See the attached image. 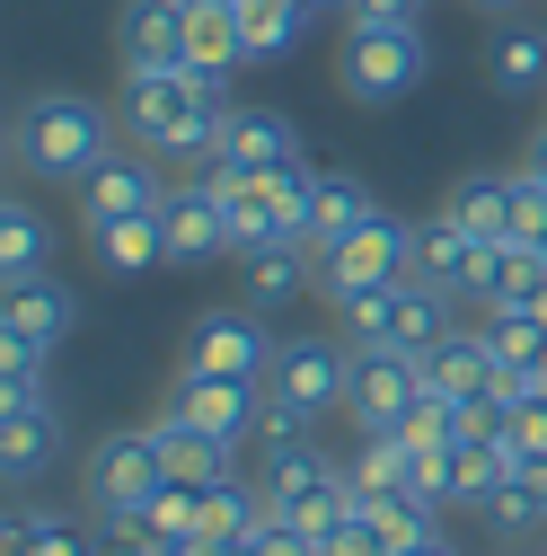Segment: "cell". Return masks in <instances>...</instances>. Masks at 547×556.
Masks as SVG:
<instances>
[{"instance_id":"obj_31","label":"cell","mask_w":547,"mask_h":556,"mask_svg":"<svg viewBox=\"0 0 547 556\" xmlns=\"http://www.w3.org/2000/svg\"><path fill=\"white\" fill-rule=\"evenodd\" d=\"M230 10H239V36H247V62H283L309 36V10H283V0H230Z\"/></svg>"},{"instance_id":"obj_43","label":"cell","mask_w":547,"mask_h":556,"mask_svg":"<svg viewBox=\"0 0 547 556\" xmlns=\"http://www.w3.org/2000/svg\"><path fill=\"white\" fill-rule=\"evenodd\" d=\"M318 10H354V0H318Z\"/></svg>"},{"instance_id":"obj_6","label":"cell","mask_w":547,"mask_h":556,"mask_svg":"<svg viewBox=\"0 0 547 556\" xmlns=\"http://www.w3.org/2000/svg\"><path fill=\"white\" fill-rule=\"evenodd\" d=\"M265 397L301 406L309 425H318V415H335V406L354 397V354H345V336H283V344H274V371H265Z\"/></svg>"},{"instance_id":"obj_25","label":"cell","mask_w":547,"mask_h":556,"mask_svg":"<svg viewBox=\"0 0 547 556\" xmlns=\"http://www.w3.org/2000/svg\"><path fill=\"white\" fill-rule=\"evenodd\" d=\"M89 256H98L106 274H151V265H168V203H160V213L98 222V230H89Z\"/></svg>"},{"instance_id":"obj_26","label":"cell","mask_w":547,"mask_h":556,"mask_svg":"<svg viewBox=\"0 0 547 556\" xmlns=\"http://www.w3.org/2000/svg\"><path fill=\"white\" fill-rule=\"evenodd\" d=\"M486 521H495L504 539H530V530H547V459H538V451H521V459H512V477L486 495Z\"/></svg>"},{"instance_id":"obj_13","label":"cell","mask_w":547,"mask_h":556,"mask_svg":"<svg viewBox=\"0 0 547 556\" xmlns=\"http://www.w3.org/2000/svg\"><path fill=\"white\" fill-rule=\"evenodd\" d=\"M168 406L186 415V425L221 433V442H247V433L265 425V380H194V371H177Z\"/></svg>"},{"instance_id":"obj_28","label":"cell","mask_w":547,"mask_h":556,"mask_svg":"<svg viewBox=\"0 0 547 556\" xmlns=\"http://www.w3.org/2000/svg\"><path fill=\"white\" fill-rule=\"evenodd\" d=\"M345 477L362 485L371 504L380 495H416V442H406V433H362V451L345 459Z\"/></svg>"},{"instance_id":"obj_38","label":"cell","mask_w":547,"mask_h":556,"mask_svg":"<svg viewBox=\"0 0 547 556\" xmlns=\"http://www.w3.org/2000/svg\"><path fill=\"white\" fill-rule=\"evenodd\" d=\"M512 239L547 248V186H538L530 168H512Z\"/></svg>"},{"instance_id":"obj_35","label":"cell","mask_w":547,"mask_h":556,"mask_svg":"<svg viewBox=\"0 0 547 556\" xmlns=\"http://www.w3.org/2000/svg\"><path fill=\"white\" fill-rule=\"evenodd\" d=\"M0 406H53V389H44V344L0 336Z\"/></svg>"},{"instance_id":"obj_8","label":"cell","mask_w":547,"mask_h":556,"mask_svg":"<svg viewBox=\"0 0 547 556\" xmlns=\"http://www.w3.org/2000/svg\"><path fill=\"white\" fill-rule=\"evenodd\" d=\"M274 344H283V336H265L256 301L247 309H213V318H194L177 371H194V380H265L274 371Z\"/></svg>"},{"instance_id":"obj_16","label":"cell","mask_w":547,"mask_h":556,"mask_svg":"<svg viewBox=\"0 0 547 556\" xmlns=\"http://www.w3.org/2000/svg\"><path fill=\"white\" fill-rule=\"evenodd\" d=\"M151 433H160V459H168V477H177V485H230V477H239V442L186 425L177 406H160V415H151Z\"/></svg>"},{"instance_id":"obj_20","label":"cell","mask_w":547,"mask_h":556,"mask_svg":"<svg viewBox=\"0 0 547 556\" xmlns=\"http://www.w3.org/2000/svg\"><path fill=\"white\" fill-rule=\"evenodd\" d=\"M424 389H442V397H486V389H504V363H495L486 327H450L433 354H424Z\"/></svg>"},{"instance_id":"obj_15","label":"cell","mask_w":547,"mask_h":556,"mask_svg":"<svg viewBox=\"0 0 547 556\" xmlns=\"http://www.w3.org/2000/svg\"><path fill=\"white\" fill-rule=\"evenodd\" d=\"M213 256H239V239H230V203L194 177L168 194V265H213Z\"/></svg>"},{"instance_id":"obj_33","label":"cell","mask_w":547,"mask_h":556,"mask_svg":"<svg viewBox=\"0 0 547 556\" xmlns=\"http://www.w3.org/2000/svg\"><path fill=\"white\" fill-rule=\"evenodd\" d=\"M327 309H335V327H345L354 354H380V344H389V309H397V283H380V292H345V301H327Z\"/></svg>"},{"instance_id":"obj_2","label":"cell","mask_w":547,"mask_h":556,"mask_svg":"<svg viewBox=\"0 0 547 556\" xmlns=\"http://www.w3.org/2000/svg\"><path fill=\"white\" fill-rule=\"evenodd\" d=\"M115 151V124L98 98H72V89H44L10 115V160L18 177H44V186H80L98 160Z\"/></svg>"},{"instance_id":"obj_29","label":"cell","mask_w":547,"mask_h":556,"mask_svg":"<svg viewBox=\"0 0 547 556\" xmlns=\"http://www.w3.org/2000/svg\"><path fill=\"white\" fill-rule=\"evenodd\" d=\"M442 213L459 222V230H476V239H512V177H459L450 194H442Z\"/></svg>"},{"instance_id":"obj_40","label":"cell","mask_w":547,"mask_h":556,"mask_svg":"<svg viewBox=\"0 0 547 556\" xmlns=\"http://www.w3.org/2000/svg\"><path fill=\"white\" fill-rule=\"evenodd\" d=\"M160 556H221L213 539H177V547H160Z\"/></svg>"},{"instance_id":"obj_41","label":"cell","mask_w":547,"mask_h":556,"mask_svg":"<svg viewBox=\"0 0 547 556\" xmlns=\"http://www.w3.org/2000/svg\"><path fill=\"white\" fill-rule=\"evenodd\" d=\"M397 556H459L450 539H424V547H397Z\"/></svg>"},{"instance_id":"obj_37","label":"cell","mask_w":547,"mask_h":556,"mask_svg":"<svg viewBox=\"0 0 547 556\" xmlns=\"http://www.w3.org/2000/svg\"><path fill=\"white\" fill-rule=\"evenodd\" d=\"M89 547H98V556H160V539H151V521H142V513H98Z\"/></svg>"},{"instance_id":"obj_1","label":"cell","mask_w":547,"mask_h":556,"mask_svg":"<svg viewBox=\"0 0 547 556\" xmlns=\"http://www.w3.org/2000/svg\"><path fill=\"white\" fill-rule=\"evenodd\" d=\"M124 132H132V151L213 168L221 160V132H230V80H203V72H124Z\"/></svg>"},{"instance_id":"obj_21","label":"cell","mask_w":547,"mask_h":556,"mask_svg":"<svg viewBox=\"0 0 547 556\" xmlns=\"http://www.w3.org/2000/svg\"><path fill=\"white\" fill-rule=\"evenodd\" d=\"M486 89L495 98H538L547 89V18H504L486 45Z\"/></svg>"},{"instance_id":"obj_18","label":"cell","mask_w":547,"mask_h":556,"mask_svg":"<svg viewBox=\"0 0 547 556\" xmlns=\"http://www.w3.org/2000/svg\"><path fill=\"white\" fill-rule=\"evenodd\" d=\"M318 283V248H301V239H265V248H239V292L265 309H283V301H301Z\"/></svg>"},{"instance_id":"obj_27","label":"cell","mask_w":547,"mask_h":556,"mask_svg":"<svg viewBox=\"0 0 547 556\" xmlns=\"http://www.w3.org/2000/svg\"><path fill=\"white\" fill-rule=\"evenodd\" d=\"M62 442V406H10L0 415V468H10V485H27Z\"/></svg>"},{"instance_id":"obj_14","label":"cell","mask_w":547,"mask_h":556,"mask_svg":"<svg viewBox=\"0 0 547 556\" xmlns=\"http://www.w3.org/2000/svg\"><path fill=\"white\" fill-rule=\"evenodd\" d=\"M115 53L124 72H186V0H124Z\"/></svg>"},{"instance_id":"obj_9","label":"cell","mask_w":547,"mask_h":556,"mask_svg":"<svg viewBox=\"0 0 547 556\" xmlns=\"http://www.w3.org/2000/svg\"><path fill=\"white\" fill-rule=\"evenodd\" d=\"M424 397V363L416 354H354V397L345 415L362 433H406V415Z\"/></svg>"},{"instance_id":"obj_24","label":"cell","mask_w":547,"mask_h":556,"mask_svg":"<svg viewBox=\"0 0 547 556\" xmlns=\"http://www.w3.org/2000/svg\"><path fill=\"white\" fill-rule=\"evenodd\" d=\"M450 336V292L442 283H424V274H406V283H397V309H389V344H380V354H433V344Z\"/></svg>"},{"instance_id":"obj_34","label":"cell","mask_w":547,"mask_h":556,"mask_svg":"<svg viewBox=\"0 0 547 556\" xmlns=\"http://www.w3.org/2000/svg\"><path fill=\"white\" fill-rule=\"evenodd\" d=\"M486 344H495L504 371H530V363H547V318H530V309H486Z\"/></svg>"},{"instance_id":"obj_12","label":"cell","mask_w":547,"mask_h":556,"mask_svg":"<svg viewBox=\"0 0 547 556\" xmlns=\"http://www.w3.org/2000/svg\"><path fill=\"white\" fill-rule=\"evenodd\" d=\"M256 485H265V504H274V513H309V504H335L354 477H345V459H327L318 442H274Z\"/></svg>"},{"instance_id":"obj_22","label":"cell","mask_w":547,"mask_h":556,"mask_svg":"<svg viewBox=\"0 0 547 556\" xmlns=\"http://www.w3.org/2000/svg\"><path fill=\"white\" fill-rule=\"evenodd\" d=\"M221 160H230V168H292V160H301V124L274 115V106H230Z\"/></svg>"},{"instance_id":"obj_3","label":"cell","mask_w":547,"mask_h":556,"mask_svg":"<svg viewBox=\"0 0 547 556\" xmlns=\"http://www.w3.org/2000/svg\"><path fill=\"white\" fill-rule=\"evenodd\" d=\"M194 177L230 203V239L239 248H265V239H301L309 248V160H292V168H230V160H213Z\"/></svg>"},{"instance_id":"obj_30","label":"cell","mask_w":547,"mask_h":556,"mask_svg":"<svg viewBox=\"0 0 547 556\" xmlns=\"http://www.w3.org/2000/svg\"><path fill=\"white\" fill-rule=\"evenodd\" d=\"M44 248H53L44 213H36L27 194H10V203H0V283H27V274H44Z\"/></svg>"},{"instance_id":"obj_36","label":"cell","mask_w":547,"mask_h":556,"mask_svg":"<svg viewBox=\"0 0 547 556\" xmlns=\"http://www.w3.org/2000/svg\"><path fill=\"white\" fill-rule=\"evenodd\" d=\"M142 521H151V539L160 547H177V539H203V485H160V495L142 504Z\"/></svg>"},{"instance_id":"obj_19","label":"cell","mask_w":547,"mask_h":556,"mask_svg":"<svg viewBox=\"0 0 547 556\" xmlns=\"http://www.w3.org/2000/svg\"><path fill=\"white\" fill-rule=\"evenodd\" d=\"M371 213H380V194H371L354 168H309V248H318V256H327L335 239H354Z\"/></svg>"},{"instance_id":"obj_32","label":"cell","mask_w":547,"mask_h":556,"mask_svg":"<svg viewBox=\"0 0 547 556\" xmlns=\"http://www.w3.org/2000/svg\"><path fill=\"white\" fill-rule=\"evenodd\" d=\"M0 547H10V556H98V547H89V530H72V521H44L36 504H18V513H10Z\"/></svg>"},{"instance_id":"obj_10","label":"cell","mask_w":547,"mask_h":556,"mask_svg":"<svg viewBox=\"0 0 547 556\" xmlns=\"http://www.w3.org/2000/svg\"><path fill=\"white\" fill-rule=\"evenodd\" d=\"M80 230H98V222H124V213H160L168 203V186H160V151L151 160H132V151H106L80 186Z\"/></svg>"},{"instance_id":"obj_17","label":"cell","mask_w":547,"mask_h":556,"mask_svg":"<svg viewBox=\"0 0 547 556\" xmlns=\"http://www.w3.org/2000/svg\"><path fill=\"white\" fill-rule=\"evenodd\" d=\"M80 327V292L53 283V274H27V283H10V301H0V336H27V344H53Z\"/></svg>"},{"instance_id":"obj_4","label":"cell","mask_w":547,"mask_h":556,"mask_svg":"<svg viewBox=\"0 0 547 556\" xmlns=\"http://www.w3.org/2000/svg\"><path fill=\"white\" fill-rule=\"evenodd\" d=\"M424 27H371L354 18L345 27V53H335V89H345L354 106H397L406 89L424 80Z\"/></svg>"},{"instance_id":"obj_39","label":"cell","mask_w":547,"mask_h":556,"mask_svg":"<svg viewBox=\"0 0 547 556\" xmlns=\"http://www.w3.org/2000/svg\"><path fill=\"white\" fill-rule=\"evenodd\" d=\"M345 18H371V27H416V18H424V0H354Z\"/></svg>"},{"instance_id":"obj_5","label":"cell","mask_w":547,"mask_h":556,"mask_svg":"<svg viewBox=\"0 0 547 556\" xmlns=\"http://www.w3.org/2000/svg\"><path fill=\"white\" fill-rule=\"evenodd\" d=\"M416 274V222H397V213H371L354 239H335L318 256V292L327 301H345V292H380V283H406Z\"/></svg>"},{"instance_id":"obj_7","label":"cell","mask_w":547,"mask_h":556,"mask_svg":"<svg viewBox=\"0 0 547 556\" xmlns=\"http://www.w3.org/2000/svg\"><path fill=\"white\" fill-rule=\"evenodd\" d=\"M168 485V459H160V433L151 425H124V433H106L98 451H89V468H80V495H89V513H142L151 495Z\"/></svg>"},{"instance_id":"obj_42","label":"cell","mask_w":547,"mask_h":556,"mask_svg":"<svg viewBox=\"0 0 547 556\" xmlns=\"http://www.w3.org/2000/svg\"><path fill=\"white\" fill-rule=\"evenodd\" d=\"M476 10H504V18H512V10H521V0H476Z\"/></svg>"},{"instance_id":"obj_23","label":"cell","mask_w":547,"mask_h":556,"mask_svg":"<svg viewBox=\"0 0 547 556\" xmlns=\"http://www.w3.org/2000/svg\"><path fill=\"white\" fill-rule=\"evenodd\" d=\"M239 62H247L239 10H230V0H186V72H203V80H230Z\"/></svg>"},{"instance_id":"obj_11","label":"cell","mask_w":547,"mask_h":556,"mask_svg":"<svg viewBox=\"0 0 547 556\" xmlns=\"http://www.w3.org/2000/svg\"><path fill=\"white\" fill-rule=\"evenodd\" d=\"M504 248V239H495ZM476 230H459L450 213H433V222H416V274L424 283H442L450 301H486V256H495Z\"/></svg>"}]
</instances>
